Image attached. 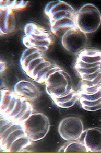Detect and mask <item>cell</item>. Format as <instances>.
I'll return each mask as SVG.
<instances>
[{"label":"cell","instance_id":"6da1fadb","mask_svg":"<svg viewBox=\"0 0 101 153\" xmlns=\"http://www.w3.org/2000/svg\"><path fill=\"white\" fill-rule=\"evenodd\" d=\"M23 71L29 78L39 84H45L48 76L61 68L56 63L46 58L43 52L35 48H27L20 58Z\"/></svg>","mask_w":101,"mask_h":153},{"label":"cell","instance_id":"7a4b0ae2","mask_svg":"<svg viewBox=\"0 0 101 153\" xmlns=\"http://www.w3.org/2000/svg\"><path fill=\"white\" fill-rule=\"evenodd\" d=\"M33 141L25 131L23 125L1 116L0 148L4 152L25 151Z\"/></svg>","mask_w":101,"mask_h":153},{"label":"cell","instance_id":"3957f363","mask_svg":"<svg viewBox=\"0 0 101 153\" xmlns=\"http://www.w3.org/2000/svg\"><path fill=\"white\" fill-rule=\"evenodd\" d=\"M45 13L48 17L51 32L57 36L63 35L69 29L76 27V12L68 3L62 1H50L47 4Z\"/></svg>","mask_w":101,"mask_h":153},{"label":"cell","instance_id":"277c9868","mask_svg":"<svg viewBox=\"0 0 101 153\" xmlns=\"http://www.w3.org/2000/svg\"><path fill=\"white\" fill-rule=\"evenodd\" d=\"M34 109L30 101L7 89L1 90V116L12 121L22 123L33 114Z\"/></svg>","mask_w":101,"mask_h":153},{"label":"cell","instance_id":"5b68a950","mask_svg":"<svg viewBox=\"0 0 101 153\" xmlns=\"http://www.w3.org/2000/svg\"><path fill=\"white\" fill-rule=\"evenodd\" d=\"M74 68L82 81H93L101 74V50L85 48L78 54Z\"/></svg>","mask_w":101,"mask_h":153},{"label":"cell","instance_id":"8992f818","mask_svg":"<svg viewBox=\"0 0 101 153\" xmlns=\"http://www.w3.org/2000/svg\"><path fill=\"white\" fill-rule=\"evenodd\" d=\"M23 44L27 48H35L46 52L54 42L50 33L42 25L36 22H29L24 27Z\"/></svg>","mask_w":101,"mask_h":153},{"label":"cell","instance_id":"52a82bcc","mask_svg":"<svg viewBox=\"0 0 101 153\" xmlns=\"http://www.w3.org/2000/svg\"><path fill=\"white\" fill-rule=\"evenodd\" d=\"M45 84L46 92L50 97L64 96L73 89L70 76L61 68L50 73Z\"/></svg>","mask_w":101,"mask_h":153},{"label":"cell","instance_id":"ba28073f","mask_svg":"<svg viewBox=\"0 0 101 153\" xmlns=\"http://www.w3.org/2000/svg\"><path fill=\"white\" fill-rule=\"evenodd\" d=\"M76 23L85 33H93L101 25V13L94 4H86L76 14Z\"/></svg>","mask_w":101,"mask_h":153},{"label":"cell","instance_id":"9c48e42d","mask_svg":"<svg viewBox=\"0 0 101 153\" xmlns=\"http://www.w3.org/2000/svg\"><path fill=\"white\" fill-rule=\"evenodd\" d=\"M25 131L32 141L43 139L50 128L49 119L43 113H33L22 123Z\"/></svg>","mask_w":101,"mask_h":153},{"label":"cell","instance_id":"30bf717a","mask_svg":"<svg viewBox=\"0 0 101 153\" xmlns=\"http://www.w3.org/2000/svg\"><path fill=\"white\" fill-rule=\"evenodd\" d=\"M88 42V38L84 32L78 27H73L62 36L61 43L63 47L73 55H77L84 50Z\"/></svg>","mask_w":101,"mask_h":153},{"label":"cell","instance_id":"8fae6325","mask_svg":"<svg viewBox=\"0 0 101 153\" xmlns=\"http://www.w3.org/2000/svg\"><path fill=\"white\" fill-rule=\"evenodd\" d=\"M58 130L61 137L64 140H77L84 131V126L80 119L77 117H68L60 122Z\"/></svg>","mask_w":101,"mask_h":153},{"label":"cell","instance_id":"7c38bea8","mask_svg":"<svg viewBox=\"0 0 101 153\" xmlns=\"http://www.w3.org/2000/svg\"><path fill=\"white\" fill-rule=\"evenodd\" d=\"M78 140L86 146L88 152H101V128L84 130Z\"/></svg>","mask_w":101,"mask_h":153},{"label":"cell","instance_id":"4fadbf2b","mask_svg":"<svg viewBox=\"0 0 101 153\" xmlns=\"http://www.w3.org/2000/svg\"><path fill=\"white\" fill-rule=\"evenodd\" d=\"M78 96L81 106L85 110L95 111L101 109V90L94 93H87L80 90Z\"/></svg>","mask_w":101,"mask_h":153},{"label":"cell","instance_id":"5bb4252c","mask_svg":"<svg viewBox=\"0 0 101 153\" xmlns=\"http://www.w3.org/2000/svg\"><path fill=\"white\" fill-rule=\"evenodd\" d=\"M14 93L29 101L35 100L40 94L37 87L27 81H20L17 82L14 87Z\"/></svg>","mask_w":101,"mask_h":153},{"label":"cell","instance_id":"9a60e30c","mask_svg":"<svg viewBox=\"0 0 101 153\" xmlns=\"http://www.w3.org/2000/svg\"><path fill=\"white\" fill-rule=\"evenodd\" d=\"M16 19L13 10L0 7V34L9 35L15 29Z\"/></svg>","mask_w":101,"mask_h":153},{"label":"cell","instance_id":"2e32d148","mask_svg":"<svg viewBox=\"0 0 101 153\" xmlns=\"http://www.w3.org/2000/svg\"><path fill=\"white\" fill-rule=\"evenodd\" d=\"M50 98L59 107L67 108L74 105L76 102L78 100V92L73 89L69 93L64 96L60 97H52Z\"/></svg>","mask_w":101,"mask_h":153},{"label":"cell","instance_id":"e0dca14e","mask_svg":"<svg viewBox=\"0 0 101 153\" xmlns=\"http://www.w3.org/2000/svg\"><path fill=\"white\" fill-rule=\"evenodd\" d=\"M59 152H87L86 146L79 140L67 141L59 150Z\"/></svg>","mask_w":101,"mask_h":153},{"label":"cell","instance_id":"ac0fdd59","mask_svg":"<svg viewBox=\"0 0 101 153\" xmlns=\"http://www.w3.org/2000/svg\"><path fill=\"white\" fill-rule=\"evenodd\" d=\"M80 90L87 93H94L101 90V74L92 81H82Z\"/></svg>","mask_w":101,"mask_h":153},{"label":"cell","instance_id":"d6986e66","mask_svg":"<svg viewBox=\"0 0 101 153\" xmlns=\"http://www.w3.org/2000/svg\"><path fill=\"white\" fill-rule=\"evenodd\" d=\"M29 1H0V7L10 9L12 10H18L25 9L28 6Z\"/></svg>","mask_w":101,"mask_h":153},{"label":"cell","instance_id":"ffe728a7","mask_svg":"<svg viewBox=\"0 0 101 153\" xmlns=\"http://www.w3.org/2000/svg\"><path fill=\"white\" fill-rule=\"evenodd\" d=\"M6 64L4 62H3L2 61L1 62V73L2 74L3 72L4 71H5V69H6Z\"/></svg>","mask_w":101,"mask_h":153}]
</instances>
